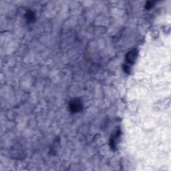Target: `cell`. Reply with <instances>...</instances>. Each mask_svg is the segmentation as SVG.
Instances as JSON below:
<instances>
[{"label": "cell", "instance_id": "6da1fadb", "mask_svg": "<svg viewBox=\"0 0 171 171\" xmlns=\"http://www.w3.org/2000/svg\"><path fill=\"white\" fill-rule=\"evenodd\" d=\"M70 108L71 111L73 112H78L82 110V104L78 100H73L72 101H71L70 104Z\"/></svg>", "mask_w": 171, "mask_h": 171}, {"label": "cell", "instance_id": "7a4b0ae2", "mask_svg": "<svg viewBox=\"0 0 171 171\" xmlns=\"http://www.w3.org/2000/svg\"><path fill=\"white\" fill-rule=\"evenodd\" d=\"M138 51L136 50H132L130 51L126 55V62L128 64H132L133 62H134V60L136 59V56H137Z\"/></svg>", "mask_w": 171, "mask_h": 171}, {"label": "cell", "instance_id": "3957f363", "mask_svg": "<svg viewBox=\"0 0 171 171\" xmlns=\"http://www.w3.org/2000/svg\"><path fill=\"white\" fill-rule=\"evenodd\" d=\"M26 19L30 22H32L34 20V14L32 12H29L26 15Z\"/></svg>", "mask_w": 171, "mask_h": 171}]
</instances>
